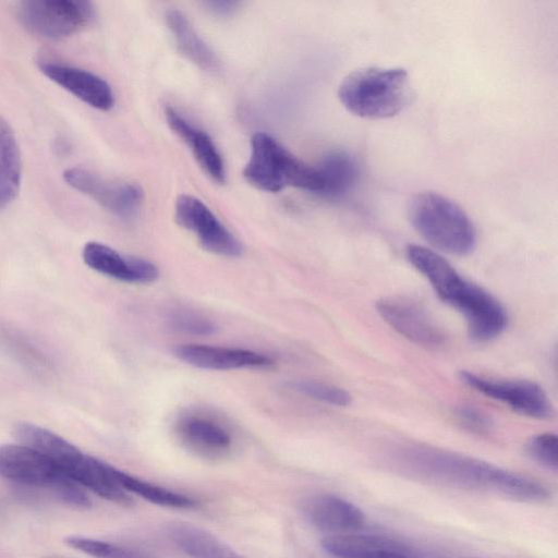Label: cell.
Segmentation results:
<instances>
[{"mask_svg":"<svg viewBox=\"0 0 558 558\" xmlns=\"http://www.w3.org/2000/svg\"><path fill=\"white\" fill-rule=\"evenodd\" d=\"M113 476L126 493L141 496L149 502L171 508H191L195 506V501L189 496L143 481L117 468L113 469Z\"/></svg>","mask_w":558,"mask_h":558,"instance_id":"cell-24","label":"cell"},{"mask_svg":"<svg viewBox=\"0 0 558 558\" xmlns=\"http://www.w3.org/2000/svg\"><path fill=\"white\" fill-rule=\"evenodd\" d=\"M471 558V557H470Z\"/></svg>","mask_w":558,"mask_h":558,"instance_id":"cell-31","label":"cell"},{"mask_svg":"<svg viewBox=\"0 0 558 558\" xmlns=\"http://www.w3.org/2000/svg\"><path fill=\"white\" fill-rule=\"evenodd\" d=\"M82 257L89 268L120 281L151 283L159 277V270L154 263L142 257L122 255L99 242L86 243Z\"/></svg>","mask_w":558,"mask_h":558,"instance_id":"cell-12","label":"cell"},{"mask_svg":"<svg viewBox=\"0 0 558 558\" xmlns=\"http://www.w3.org/2000/svg\"><path fill=\"white\" fill-rule=\"evenodd\" d=\"M243 177L252 186L265 192H279L288 186L318 193L320 180L310 167L265 132H256L251 140V156Z\"/></svg>","mask_w":558,"mask_h":558,"instance_id":"cell-5","label":"cell"},{"mask_svg":"<svg viewBox=\"0 0 558 558\" xmlns=\"http://www.w3.org/2000/svg\"><path fill=\"white\" fill-rule=\"evenodd\" d=\"M390 461L402 473L449 488L483 492L529 504L550 498L536 480L463 453L422 444H402L392 449Z\"/></svg>","mask_w":558,"mask_h":558,"instance_id":"cell-1","label":"cell"},{"mask_svg":"<svg viewBox=\"0 0 558 558\" xmlns=\"http://www.w3.org/2000/svg\"><path fill=\"white\" fill-rule=\"evenodd\" d=\"M527 454L539 465L556 472L558 469V438L553 433L532 436L526 442Z\"/></svg>","mask_w":558,"mask_h":558,"instance_id":"cell-27","label":"cell"},{"mask_svg":"<svg viewBox=\"0 0 558 558\" xmlns=\"http://www.w3.org/2000/svg\"><path fill=\"white\" fill-rule=\"evenodd\" d=\"M22 159L15 134L0 116V209L12 203L19 194Z\"/></svg>","mask_w":558,"mask_h":558,"instance_id":"cell-21","label":"cell"},{"mask_svg":"<svg viewBox=\"0 0 558 558\" xmlns=\"http://www.w3.org/2000/svg\"><path fill=\"white\" fill-rule=\"evenodd\" d=\"M165 117L172 132L190 146L196 161L215 182L223 184L226 170L221 155L210 136L190 124L175 109L167 107Z\"/></svg>","mask_w":558,"mask_h":558,"instance_id":"cell-17","label":"cell"},{"mask_svg":"<svg viewBox=\"0 0 558 558\" xmlns=\"http://www.w3.org/2000/svg\"><path fill=\"white\" fill-rule=\"evenodd\" d=\"M165 19L182 53L202 69L215 70L217 68L218 61L215 53L198 36L189 19L181 11L168 10Z\"/></svg>","mask_w":558,"mask_h":558,"instance_id":"cell-23","label":"cell"},{"mask_svg":"<svg viewBox=\"0 0 558 558\" xmlns=\"http://www.w3.org/2000/svg\"><path fill=\"white\" fill-rule=\"evenodd\" d=\"M405 257L428 280L437 296L464 317L473 341L488 342L504 332L508 324L507 311L494 294L466 280L432 248L409 244Z\"/></svg>","mask_w":558,"mask_h":558,"instance_id":"cell-2","label":"cell"},{"mask_svg":"<svg viewBox=\"0 0 558 558\" xmlns=\"http://www.w3.org/2000/svg\"><path fill=\"white\" fill-rule=\"evenodd\" d=\"M454 416L462 428L473 434L486 435L494 427V422L490 416L472 405H460L456 408Z\"/></svg>","mask_w":558,"mask_h":558,"instance_id":"cell-29","label":"cell"},{"mask_svg":"<svg viewBox=\"0 0 558 558\" xmlns=\"http://www.w3.org/2000/svg\"><path fill=\"white\" fill-rule=\"evenodd\" d=\"M38 66L49 80L88 106L102 111L113 107L112 89L100 76L76 66L47 60L40 61Z\"/></svg>","mask_w":558,"mask_h":558,"instance_id":"cell-14","label":"cell"},{"mask_svg":"<svg viewBox=\"0 0 558 558\" xmlns=\"http://www.w3.org/2000/svg\"><path fill=\"white\" fill-rule=\"evenodd\" d=\"M174 219L179 226L194 233L202 247L209 253L226 257L242 254L241 242L197 197L187 194L178 196Z\"/></svg>","mask_w":558,"mask_h":558,"instance_id":"cell-8","label":"cell"},{"mask_svg":"<svg viewBox=\"0 0 558 558\" xmlns=\"http://www.w3.org/2000/svg\"><path fill=\"white\" fill-rule=\"evenodd\" d=\"M459 378L473 390L506 404L521 415L535 420H549L554 415L547 393L534 381L493 378L468 371H461Z\"/></svg>","mask_w":558,"mask_h":558,"instance_id":"cell-7","label":"cell"},{"mask_svg":"<svg viewBox=\"0 0 558 558\" xmlns=\"http://www.w3.org/2000/svg\"><path fill=\"white\" fill-rule=\"evenodd\" d=\"M168 320L171 328L195 336H209L215 333L217 329L216 325L208 318L186 310L172 312Z\"/></svg>","mask_w":558,"mask_h":558,"instance_id":"cell-28","label":"cell"},{"mask_svg":"<svg viewBox=\"0 0 558 558\" xmlns=\"http://www.w3.org/2000/svg\"><path fill=\"white\" fill-rule=\"evenodd\" d=\"M63 542L69 547L94 558H146L131 548L84 536L71 535Z\"/></svg>","mask_w":558,"mask_h":558,"instance_id":"cell-26","label":"cell"},{"mask_svg":"<svg viewBox=\"0 0 558 558\" xmlns=\"http://www.w3.org/2000/svg\"><path fill=\"white\" fill-rule=\"evenodd\" d=\"M173 354L194 367L211 371L265 368L274 364L269 356L246 349L204 344H182Z\"/></svg>","mask_w":558,"mask_h":558,"instance_id":"cell-15","label":"cell"},{"mask_svg":"<svg viewBox=\"0 0 558 558\" xmlns=\"http://www.w3.org/2000/svg\"><path fill=\"white\" fill-rule=\"evenodd\" d=\"M177 433L187 447L205 454H219L231 446L230 433L218 422L202 415L183 416Z\"/></svg>","mask_w":558,"mask_h":558,"instance_id":"cell-20","label":"cell"},{"mask_svg":"<svg viewBox=\"0 0 558 558\" xmlns=\"http://www.w3.org/2000/svg\"><path fill=\"white\" fill-rule=\"evenodd\" d=\"M302 513L312 526L327 535L357 532L365 523V515L356 505L332 494L307 498Z\"/></svg>","mask_w":558,"mask_h":558,"instance_id":"cell-13","label":"cell"},{"mask_svg":"<svg viewBox=\"0 0 558 558\" xmlns=\"http://www.w3.org/2000/svg\"><path fill=\"white\" fill-rule=\"evenodd\" d=\"M63 179L70 186L120 218L134 217L143 202V191L137 184L111 181L84 168L66 169Z\"/></svg>","mask_w":558,"mask_h":558,"instance_id":"cell-10","label":"cell"},{"mask_svg":"<svg viewBox=\"0 0 558 558\" xmlns=\"http://www.w3.org/2000/svg\"><path fill=\"white\" fill-rule=\"evenodd\" d=\"M0 476L27 486L51 492L70 477L49 458L20 445L0 446Z\"/></svg>","mask_w":558,"mask_h":558,"instance_id":"cell-11","label":"cell"},{"mask_svg":"<svg viewBox=\"0 0 558 558\" xmlns=\"http://www.w3.org/2000/svg\"><path fill=\"white\" fill-rule=\"evenodd\" d=\"M315 169L320 180L317 194L328 199L344 197L354 187L359 177L355 159L340 149L327 153Z\"/></svg>","mask_w":558,"mask_h":558,"instance_id":"cell-19","label":"cell"},{"mask_svg":"<svg viewBox=\"0 0 558 558\" xmlns=\"http://www.w3.org/2000/svg\"><path fill=\"white\" fill-rule=\"evenodd\" d=\"M20 444L27 446L53 461L66 475L84 452L61 436L31 423H17L13 429Z\"/></svg>","mask_w":558,"mask_h":558,"instance_id":"cell-18","label":"cell"},{"mask_svg":"<svg viewBox=\"0 0 558 558\" xmlns=\"http://www.w3.org/2000/svg\"><path fill=\"white\" fill-rule=\"evenodd\" d=\"M409 217L420 235L440 252L465 256L476 246V230L470 217L444 195L416 194L410 202Z\"/></svg>","mask_w":558,"mask_h":558,"instance_id":"cell-4","label":"cell"},{"mask_svg":"<svg viewBox=\"0 0 558 558\" xmlns=\"http://www.w3.org/2000/svg\"><path fill=\"white\" fill-rule=\"evenodd\" d=\"M320 546L331 558H418L402 543L360 532L326 535Z\"/></svg>","mask_w":558,"mask_h":558,"instance_id":"cell-16","label":"cell"},{"mask_svg":"<svg viewBox=\"0 0 558 558\" xmlns=\"http://www.w3.org/2000/svg\"><path fill=\"white\" fill-rule=\"evenodd\" d=\"M204 5L207 8L208 11L216 15L225 16L232 14L234 11L238 10L240 7V2L238 1H223V0H217V1H206L204 2Z\"/></svg>","mask_w":558,"mask_h":558,"instance_id":"cell-30","label":"cell"},{"mask_svg":"<svg viewBox=\"0 0 558 558\" xmlns=\"http://www.w3.org/2000/svg\"><path fill=\"white\" fill-rule=\"evenodd\" d=\"M287 386L301 395L330 405L347 407L352 400L347 390L322 381L295 379L288 381Z\"/></svg>","mask_w":558,"mask_h":558,"instance_id":"cell-25","label":"cell"},{"mask_svg":"<svg viewBox=\"0 0 558 558\" xmlns=\"http://www.w3.org/2000/svg\"><path fill=\"white\" fill-rule=\"evenodd\" d=\"M94 15L93 4L84 0H26L17 4L22 25L36 36L51 40L78 32Z\"/></svg>","mask_w":558,"mask_h":558,"instance_id":"cell-6","label":"cell"},{"mask_svg":"<svg viewBox=\"0 0 558 558\" xmlns=\"http://www.w3.org/2000/svg\"><path fill=\"white\" fill-rule=\"evenodd\" d=\"M341 104L365 119H387L404 110L414 97L402 68L369 66L348 74L338 88Z\"/></svg>","mask_w":558,"mask_h":558,"instance_id":"cell-3","label":"cell"},{"mask_svg":"<svg viewBox=\"0 0 558 558\" xmlns=\"http://www.w3.org/2000/svg\"><path fill=\"white\" fill-rule=\"evenodd\" d=\"M379 316L399 335L416 345L437 349L445 343V333L417 302L400 295L376 302Z\"/></svg>","mask_w":558,"mask_h":558,"instance_id":"cell-9","label":"cell"},{"mask_svg":"<svg viewBox=\"0 0 558 558\" xmlns=\"http://www.w3.org/2000/svg\"><path fill=\"white\" fill-rule=\"evenodd\" d=\"M169 532L173 543L191 558H245L198 526L178 523Z\"/></svg>","mask_w":558,"mask_h":558,"instance_id":"cell-22","label":"cell"}]
</instances>
